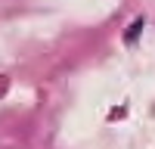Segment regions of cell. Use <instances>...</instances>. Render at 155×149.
<instances>
[{
  "instance_id": "1",
  "label": "cell",
  "mask_w": 155,
  "mask_h": 149,
  "mask_svg": "<svg viewBox=\"0 0 155 149\" xmlns=\"http://www.w3.org/2000/svg\"><path fill=\"white\" fill-rule=\"evenodd\" d=\"M143 25H146V19L137 16V19L130 22V28L124 31V41H127V44H137V37H140V31H143Z\"/></svg>"
}]
</instances>
